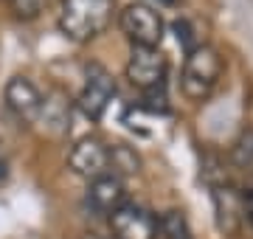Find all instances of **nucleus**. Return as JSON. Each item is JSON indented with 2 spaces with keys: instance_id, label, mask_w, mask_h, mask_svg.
I'll use <instances>...</instances> for the list:
<instances>
[{
  "instance_id": "f257e3e1",
  "label": "nucleus",
  "mask_w": 253,
  "mask_h": 239,
  "mask_svg": "<svg viewBox=\"0 0 253 239\" xmlns=\"http://www.w3.org/2000/svg\"><path fill=\"white\" fill-rule=\"evenodd\" d=\"M113 0H62L59 31L73 42H90L113 23Z\"/></svg>"
},
{
  "instance_id": "f03ea898",
  "label": "nucleus",
  "mask_w": 253,
  "mask_h": 239,
  "mask_svg": "<svg viewBox=\"0 0 253 239\" xmlns=\"http://www.w3.org/2000/svg\"><path fill=\"white\" fill-rule=\"evenodd\" d=\"M222 56L214 45H197L191 54H186L180 74V87L183 96L191 101H203L211 96V90L217 87L219 76H222Z\"/></svg>"
},
{
  "instance_id": "7ed1b4c3",
  "label": "nucleus",
  "mask_w": 253,
  "mask_h": 239,
  "mask_svg": "<svg viewBox=\"0 0 253 239\" xmlns=\"http://www.w3.org/2000/svg\"><path fill=\"white\" fill-rule=\"evenodd\" d=\"M118 26L138 48H158L163 40V17L146 3H129L118 14Z\"/></svg>"
},
{
  "instance_id": "20e7f679",
  "label": "nucleus",
  "mask_w": 253,
  "mask_h": 239,
  "mask_svg": "<svg viewBox=\"0 0 253 239\" xmlns=\"http://www.w3.org/2000/svg\"><path fill=\"white\" fill-rule=\"evenodd\" d=\"M166 71H169V62H166V54L161 48L132 45L129 59H126V79L135 84L138 90L146 93V90H155V87H163Z\"/></svg>"
},
{
  "instance_id": "39448f33",
  "label": "nucleus",
  "mask_w": 253,
  "mask_h": 239,
  "mask_svg": "<svg viewBox=\"0 0 253 239\" xmlns=\"http://www.w3.org/2000/svg\"><path fill=\"white\" fill-rule=\"evenodd\" d=\"M116 96V79L104 65L93 62L84 71V87L79 93V110L90 121H99L107 110V104Z\"/></svg>"
},
{
  "instance_id": "423d86ee",
  "label": "nucleus",
  "mask_w": 253,
  "mask_h": 239,
  "mask_svg": "<svg viewBox=\"0 0 253 239\" xmlns=\"http://www.w3.org/2000/svg\"><path fill=\"white\" fill-rule=\"evenodd\" d=\"M68 166L73 175L96 180L101 175H110V147L99 135H84L71 147L68 152Z\"/></svg>"
},
{
  "instance_id": "0eeeda50",
  "label": "nucleus",
  "mask_w": 253,
  "mask_h": 239,
  "mask_svg": "<svg viewBox=\"0 0 253 239\" xmlns=\"http://www.w3.org/2000/svg\"><path fill=\"white\" fill-rule=\"evenodd\" d=\"M110 231L116 239H158V220L144 205L124 202L110 217Z\"/></svg>"
},
{
  "instance_id": "6e6552de",
  "label": "nucleus",
  "mask_w": 253,
  "mask_h": 239,
  "mask_svg": "<svg viewBox=\"0 0 253 239\" xmlns=\"http://www.w3.org/2000/svg\"><path fill=\"white\" fill-rule=\"evenodd\" d=\"M214 211H217V225L225 237H239L245 217V194L231 189V186H217L214 189Z\"/></svg>"
},
{
  "instance_id": "1a4fd4ad",
  "label": "nucleus",
  "mask_w": 253,
  "mask_h": 239,
  "mask_svg": "<svg viewBox=\"0 0 253 239\" xmlns=\"http://www.w3.org/2000/svg\"><path fill=\"white\" fill-rule=\"evenodd\" d=\"M3 96H6L9 110L14 113L17 119H23V121H37L40 119V113H42V104H45L42 93L37 90V84L31 82V79H26V76H14V79H9Z\"/></svg>"
},
{
  "instance_id": "9d476101",
  "label": "nucleus",
  "mask_w": 253,
  "mask_h": 239,
  "mask_svg": "<svg viewBox=\"0 0 253 239\" xmlns=\"http://www.w3.org/2000/svg\"><path fill=\"white\" fill-rule=\"evenodd\" d=\"M124 202H126V192L118 175H101L96 180H90V186H87V205L96 214L113 217Z\"/></svg>"
},
{
  "instance_id": "9b49d317",
  "label": "nucleus",
  "mask_w": 253,
  "mask_h": 239,
  "mask_svg": "<svg viewBox=\"0 0 253 239\" xmlns=\"http://www.w3.org/2000/svg\"><path fill=\"white\" fill-rule=\"evenodd\" d=\"M138 166H141V160L129 147H124V144L110 147V175H132V172H138Z\"/></svg>"
},
{
  "instance_id": "f8f14e48",
  "label": "nucleus",
  "mask_w": 253,
  "mask_h": 239,
  "mask_svg": "<svg viewBox=\"0 0 253 239\" xmlns=\"http://www.w3.org/2000/svg\"><path fill=\"white\" fill-rule=\"evenodd\" d=\"M11 11L17 14L20 20H34L42 14V9H45V0H9Z\"/></svg>"
},
{
  "instance_id": "ddd939ff",
  "label": "nucleus",
  "mask_w": 253,
  "mask_h": 239,
  "mask_svg": "<svg viewBox=\"0 0 253 239\" xmlns=\"http://www.w3.org/2000/svg\"><path fill=\"white\" fill-rule=\"evenodd\" d=\"M234 160L239 166H253V129L251 132H245L242 138L236 141V149H234Z\"/></svg>"
},
{
  "instance_id": "4468645a",
  "label": "nucleus",
  "mask_w": 253,
  "mask_h": 239,
  "mask_svg": "<svg viewBox=\"0 0 253 239\" xmlns=\"http://www.w3.org/2000/svg\"><path fill=\"white\" fill-rule=\"evenodd\" d=\"M172 31L177 34V42L186 48V54H191V51L200 45V42H194V40H191V26L186 23V20H174V23H172Z\"/></svg>"
},
{
  "instance_id": "2eb2a0df",
  "label": "nucleus",
  "mask_w": 253,
  "mask_h": 239,
  "mask_svg": "<svg viewBox=\"0 0 253 239\" xmlns=\"http://www.w3.org/2000/svg\"><path fill=\"white\" fill-rule=\"evenodd\" d=\"M245 194V217H248V222L253 225V189L251 192H242Z\"/></svg>"
},
{
  "instance_id": "dca6fc26",
  "label": "nucleus",
  "mask_w": 253,
  "mask_h": 239,
  "mask_svg": "<svg viewBox=\"0 0 253 239\" xmlns=\"http://www.w3.org/2000/svg\"><path fill=\"white\" fill-rule=\"evenodd\" d=\"M79 239H104V237H99V234H93V231H87V234H82Z\"/></svg>"
},
{
  "instance_id": "f3484780",
  "label": "nucleus",
  "mask_w": 253,
  "mask_h": 239,
  "mask_svg": "<svg viewBox=\"0 0 253 239\" xmlns=\"http://www.w3.org/2000/svg\"><path fill=\"white\" fill-rule=\"evenodd\" d=\"M155 3H158V6H172L174 0H155Z\"/></svg>"
},
{
  "instance_id": "a211bd4d",
  "label": "nucleus",
  "mask_w": 253,
  "mask_h": 239,
  "mask_svg": "<svg viewBox=\"0 0 253 239\" xmlns=\"http://www.w3.org/2000/svg\"><path fill=\"white\" fill-rule=\"evenodd\" d=\"M0 177H3V160H0Z\"/></svg>"
}]
</instances>
